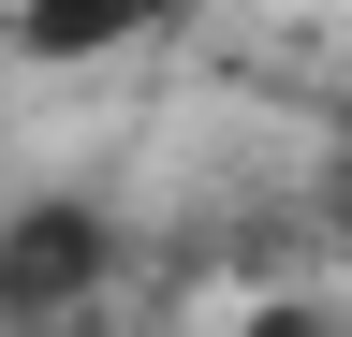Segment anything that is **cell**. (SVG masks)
<instances>
[{"mask_svg":"<svg viewBox=\"0 0 352 337\" xmlns=\"http://www.w3.org/2000/svg\"><path fill=\"white\" fill-rule=\"evenodd\" d=\"M88 264H103V220H15L0 235V308H59V293H88Z\"/></svg>","mask_w":352,"mask_h":337,"instance_id":"1","label":"cell"}]
</instances>
